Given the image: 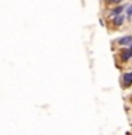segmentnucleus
<instances>
[{"label":"nucleus","instance_id":"nucleus-1","mask_svg":"<svg viewBox=\"0 0 132 135\" xmlns=\"http://www.w3.org/2000/svg\"><path fill=\"white\" fill-rule=\"evenodd\" d=\"M131 56H132V51H131V49H124V51L121 52V58L124 59V61H126V59H129Z\"/></svg>","mask_w":132,"mask_h":135},{"label":"nucleus","instance_id":"nucleus-5","mask_svg":"<svg viewBox=\"0 0 132 135\" xmlns=\"http://www.w3.org/2000/svg\"><path fill=\"white\" fill-rule=\"evenodd\" d=\"M121 11H122V7H118V8H115V10H114V14H120Z\"/></svg>","mask_w":132,"mask_h":135},{"label":"nucleus","instance_id":"nucleus-2","mask_svg":"<svg viewBox=\"0 0 132 135\" xmlns=\"http://www.w3.org/2000/svg\"><path fill=\"white\" fill-rule=\"evenodd\" d=\"M122 80H124L125 84H131V83H132V72H129V73H125L124 76H122Z\"/></svg>","mask_w":132,"mask_h":135},{"label":"nucleus","instance_id":"nucleus-6","mask_svg":"<svg viewBox=\"0 0 132 135\" xmlns=\"http://www.w3.org/2000/svg\"><path fill=\"white\" fill-rule=\"evenodd\" d=\"M128 14H129V16H132V4L128 7Z\"/></svg>","mask_w":132,"mask_h":135},{"label":"nucleus","instance_id":"nucleus-7","mask_svg":"<svg viewBox=\"0 0 132 135\" xmlns=\"http://www.w3.org/2000/svg\"><path fill=\"white\" fill-rule=\"evenodd\" d=\"M129 49H131V51H132V42H131V48H129Z\"/></svg>","mask_w":132,"mask_h":135},{"label":"nucleus","instance_id":"nucleus-8","mask_svg":"<svg viewBox=\"0 0 132 135\" xmlns=\"http://www.w3.org/2000/svg\"><path fill=\"white\" fill-rule=\"evenodd\" d=\"M117 2H118V0H117Z\"/></svg>","mask_w":132,"mask_h":135},{"label":"nucleus","instance_id":"nucleus-4","mask_svg":"<svg viewBox=\"0 0 132 135\" xmlns=\"http://www.w3.org/2000/svg\"><path fill=\"white\" fill-rule=\"evenodd\" d=\"M124 20H125L124 16H117L115 18H114V23H115L117 25H121L122 23H124Z\"/></svg>","mask_w":132,"mask_h":135},{"label":"nucleus","instance_id":"nucleus-3","mask_svg":"<svg viewBox=\"0 0 132 135\" xmlns=\"http://www.w3.org/2000/svg\"><path fill=\"white\" fill-rule=\"evenodd\" d=\"M118 42H120V44L121 45H131V42H132V37H124V38H120V41H118Z\"/></svg>","mask_w":132,"mask_h":135}]
</instances>
